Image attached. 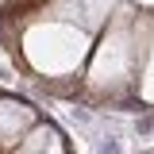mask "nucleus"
Here are the masks:
<instances>
[{
  "label": "nucleus",
  "mask_w": 154,
  "mask_h": 154,
  "mask_svg": "<svg viewBox=\"0 0 154 154\" xmlns=\"http://www.w3.org/2000/svg\"><path fill=\"white\" fill-rule=\"evenodd\" d=\"M12 154H69V146H66V139H62L54 127H46V123L38 119L35 127H31V135H27Z\"/></svg>",
  "instance_id": "nucleus-1"
}]
</instances>
